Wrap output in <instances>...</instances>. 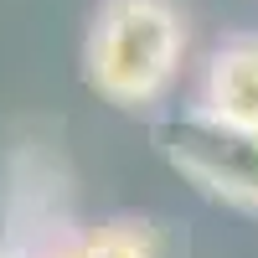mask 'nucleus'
Masks as SVG:
<instances>
[{
  "mask_svg": "<svg viewBox=\"0 0 258 258\" xmlns=\"http://www.w3.org/2000/svg\"><path fill=\"white\" fill-rule=\"evenodd\" d=\"M186 62V16L176 0H103L88 21L83 68L88 83L119 103H155Z\"/></svg>",
  "mask_w": 258,
  "mask_h": 258,
  "instance_id": "obj_1",
  "label": "nucleus"
},
{
  "mask_svg": "<svg viewBox=\"0 0 258 258\" xmlns=\"http://www.w3.org/2000/svg\"><path fill=\"white\" fill-rule=\"evenodd\" d=\"M155 140L165 150V160L186 181H197L207 197H217L227 207H243L258 217V135L222 129V124H212L191 109L181 119L160 124Z\"/></svg>",
  "mask_w": 258,
  "mask_h": 258,
  "instance_id": "obj_2",
  "label": "nucleus"
},
{
  "mask_svg": "<svg viewBox=\"0 0 258 258\" xmlns=\"http://www.w3.org/2000/svg\"><path fill=\"white\" fill-rule=\"evenodd\" d=\"M197 114L238 135H258V31L227 36L222 47H212L202 68Z\"/></svg>",
  "mask_w": 258,
  "mask_h": 258,
  "instance_id": "obj_3",
  "label": "nucleus"
},
{
  "mask_svg": "<svg viewBox=\"0 0 258 258\" xmlns=\"http://www.w3.org/2000/svg\"><path fill=\"white\" fill-rule=\"evenodd\" d=\"M41 258H165V253H160V232L150 222H98L62 238Z\"/></svg>",
  "mask_w": 258,
  "mask_h": 258,
  "instance_id": "obj_4",
  "label": "nucleus"
},
{
  "mask_svg": "<svg viewBox=\"0 0 258 258\" xmlns=\"http://www.w3.org/2000/svg\"><path fill=\"white\" fill-rule=\"evenodd\" d=\"M0 258H21V253H11V248H0Z\"/></svg>",
  "mask_w": 258,
  "mask_h": 258,
  "instance_id": "obj_5",
  "label": "nucleus"
}]
</instances>
